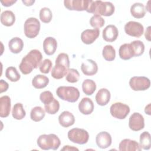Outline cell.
Instances as JSON below:
<instances>
[{
	"label": "cell",
	"instance_id": "cell-18",
	"mask_svg": "<svg viewBox=\"0 0 151 151\" xmlns=\"http://www.w3.org/2000/svg\"><path fill=\"white\" fill-rule=\"evenodd\" d=\"M111 97L110 92L109 90L105 88H100L97 93L95 99L96 103L101 106H106L110 101Z\"/></svg>",
	"mask_w": 151,
	"mask_h": 151
},
{
	"label": "cell",
	"instance_id": "cell-40",
	"mask_svg": "<svg viewBox=\"0 0 151 151\" xmlns=\"http://www.w3.org/2000/svg\"><path fill=\"white\" fill-rule=\"evenodd\" d=\"M54 97L53 94L50 91H44L42 92L40 96V99L41 101L44 104L51 103L54 100Z\"/></svg>",
	"mask_w": 151,
	"mask_h": 151
},
{
	"label": "cell",
	"instance_id": "cell-38",
	"mask_svg": "<svg viewBox=\"0 0 151 151\" xmlns=\"http://www.w3.org/2000/svg\"><path fill=\"white\" fill-rule=\"evenodd\" d=\"M65 76V80L71 83L77 82L80 77L79 72L75 68H69Z\"/></svg>",
	"mask_w": 151,
	"mask_h": 151
},
{
	"label": "cell",
	"instance_id": "cell-27",
	"mask_svg": "<svg viewBox=\"0 0 151 151\" xmlns=\"http://www.w3.org/2000/svg\"><path fill=\"white\" fill-rule=\"evenodd\" d=\"M49 83V78L44 75L37 74L32 80V85L37 89L45 88Z\"/></svg>",
	"mask_w": 151,
	"mask_h": 151
},
{
	"label": "cell",
	"instance_id": "cell-12",
	"mask_svg": "<svg viewBox=\"0 0 151 151\" xmlns=\"http://www.w3.org/2000/svg\"><path fill=\"white\" fill-rule=\"evenodd\" d=\"M100 35L99 29H87L81 34V40L83 43L87 45L93 44Z\"/></svg>",
	"mask_w": 151,
	"mask_h": 151
},
{
	"label": "cell",
	"instance_id": "cell-23",
	"mask_svg": "<svg viewBox=\"0 0 151 151\" xmlns=\"http://www.w3.org/2000/svg\"><path fill=\"white\" fill-rule=\"evenodd\" d=\"M119 55L121 59L128 60L134 57V54L130 44H124L122 45L119 50Z\"/></svg>",
	"mask_w": 151,
	"mask_h": 151
},
{
	"label": "cell",
	"instance_id": "cell-17",
	"mask_svg": "<svg viewBox=\"0 0 151 151\" xmlns=\"http://www.w3.org/2000/svg\"><path fill=\"white\" fill-rule=\"evenodd\" d=\"M94 106L93 101L88 97H84L78 104V110L80 113L84 115H88L92 113Z\"/></svg>",
	"mask_w": 151,
	"mask_h": 151
},
{
	"label": "cell",
	"instance_id": "cell-13",
	"mask_svg": "<svg viewBox=\"0 0 151 151\" xmlns=\"http://www.w3.org/2000/svg\"><path fill=\"white\" fill-rule=\"evenodd\" d=\"M96 142L100 149H106L109 147L112 142V139L110 134L107 132H99L96 137Z\"/></svg>",
	"mask_w": 151,
	"mask_h": 151
},
{
	"label": "cell",
	"instance_id": "cell-31",
	"mask_svg": "<svg viewBox=\"0 0 151 151\" xmlns=\"http://www.w3.org/2000/svg\"><path fill=\"white\" fill-rule=\"evenodd\" d=\"M150 134L148 132H143L140 135L139 145L144 150H149L151 146Z\"/></svg>",
	"mask_w": 151,
	"mask_h": 151
},
{
	"label": "cell",
	"instance_id": "cell-34",
	"mask_svg": "<svg viewBox=\"0 0 151 151\" xmlns=\"http://www.w3.org/2000/svg\"><path fill=\"white\" fill-rule=\"evenodd\" d=\"M5 76L11 82H17L21 78L19 73L14 67H9L6 69Z\"/></svg>",
	"mask_w": 151,
	"mask_h": 151
},
{
	"label": "cell",
	"instance_id": "cell-4",
	"mask_svg": "<svg viewBox=\"0 0 151 151\" xmlns=\"http://www.w3.org/2000/svg\"><path fill=\"white\" fill-rule=\"evenodd\" d=\"M56 94L63 100L70 103L77 101L80 97L78 89L73 86H60L56 90Z\"/></svg>",
	"mask_w": 151,
	"mask_h": 151
},
{
	"label": "cell",
	"instance_id": "cell-45",
	"mask_svg": "<svg viewBox=\"0 0 151 151\" xmlns=\"http://www.w3.org/2000/svg\"><path fill=\"white\" fill-rule=\"evenodd\" d=\"M22 3L25 4L26 6H31L35 2V1H22Z\"/></svg>",
	"mask_w": 151,
	"mask_h": 151
},
{
	"label": "cell",
	"instance_id": "cell-25",
	"mask_svg": "<svg viewBox=\"0 0 151 151\" xmlns=\"http://www.w3.org/2000/svg\"><path fill=\"white\" fill-rule=\"evenodd\" d=\"M15 21V16L14 12L9 10H6L1 14V22L6 27H11Z\"/></svg>",
	"mask_w": 151,
	"mask_h": 151
},
{
	"label": "cell",
	"instance_id": "cell-37",
	"mask_svg": "<svg viewBox=\"0 0 151 151\" xmlns=\"http://www.w3.org/2000/svg\"><path fill=\"white\" fill-rule=\"evenodd\" d=\"M105 21L104 18L99 15H94L90 19V24L94 28L99 29L104 25Z\"/></svg>",
	"mask_w": 151,
	"mask_h": 151
},
{
	"label": "cell",
	"instance_id": "cell-22",
	"mask_svg": "<svg viewBox=\"0 0 151 151\" xmlns=\"http://www.w3.org/2000/svg\"><path fill=\"white\" fill-rule=\"evenodd\" d=\"M55 65L51 70V76L55 79L63 78L66 76L69 67L67 65L59 63H55Z\"/></svg>",
	"mask_w": 151,
	"mask_h": 151
},
{
	"label": "cell",
	"instance_id": "cell-3",
	"mask_svg": "<svg viewBox=\"0 0 151 151\" xmlns=\"http://www.w3.org/2000/svg\"><path fill=\"white\" fill-rule=\"evenodd\" d=\"M38 146L44 150L50 149L57 150L61 145L60 139L55 134H41L37 140Z\"/></svg>",
	"mask_w": 151,
	"mask_h": 151
},
{
	"label": "cell",
	"instance_id": "cell-19",
	"mask_svg": "<svg viewBox=\"0 0 151 151\" xmlns=\"http://www.w3.org/2000/svg\"><path fill=\"white\" fill-rule=\"evenodd\" d=\"M57 48V40L52 37H48L43 41V50L48 55H53Z\"/></svg>",
	"mask_w": 151,
	"mask_h": 151
},
{
	"label": "cell",
	"instance_id": "cell-8",
	"mask_svg": "<svg viewBox=\"0 0 151 151\" xmlns=\"http://www.w3.org/2000/svg\"><path fill=\"white\" fill-rule=\"evenodd\" d=\"M129 86L134 91H145L150 87V81L145 76H134L130 79Z\"/></svg>",
	"mask_w": 151,
	"mask_h": 151
},
{
	"label": "cell",
	"instance_id": "cell-5",
	"mask_svg": "<svg viewBox=\"0 0 151 151\" xmlns=\"http://www.w3.org/2000/svg\"><path fill=\"white\" fill-rule=\"evenodd\" d=\"M40 22L34 17L28 18L24 22V34L28 38H34L39 34L40 30Z\"/></svg>",
	"mask_w": 151,
	"mask_h": 151
},
{
	"label": "cell",
	"instance_id": "cell-36",
	"mask_svg": "<svg viewBox=\"0 0 151 151\" xmlns=\"http://www.w3.org/2000/svg\"><path fill=\"white\" fill-rule=\"evenodd\" d=\"M40 19L44 23H49L52 18V14L50 8L44 7L40 11Z\"/></svg>",
	"mask_w": 151,
	"mask_h": 151
},
{
	"label": "cell",
	"instance_id": "cell-6",
	"mask_svg": "<svg viewBox=\"0 0 151 151\" xmlns=\"http://www.w3.org/2000/svg\"><path fill=\"white\" fill-rule=\"evenodd\" d=\"M67 136L71 142L79 145L87 143L89 139V134L87 131L80 128L71 129L68 131Z\"/></svg>",
	"mask_w": 151,
	"mask_h": 151
},
{
	"label": "cell",
	"instance_id": "cell-7",
	"mask_svg": "<svg viewBox=\"0 0 151 151\" xmlns=\"http://www.w3.org/2000/svg\"><path fill=\"white\" fill-rule=\"evenodd\" d=\"M130 107L128 105L121 103L116 102L111 104L110 108L111 115L118 119H124L130 113Z\"/></svg>",
	"mask_w": 151,
	"mask_h": 151
},
{
	"label": "cell",
	"instance_id": "cell-29",
	"mask_svg": "<svg viewBox=\"0 0 151 151\" xmlns=\"http://www.w3.org/2000/svg\"><path fill=\"white\" fill-rule=\"evenodd\" d=\"M26 112L21 103H17L13 106L12 110V116L16 120H22L25 117Z\"/></svg>",
	"mask_w": 151,
	"mask_h": 151
},
{
	"label": "cell",
	"instance_id": "cell-30",
	"mask_svg": "<svg viewBox=\"0 0 151 151\" xmlns=\"http://www.w3.org/2000/svg\"><path fill=\"white\" fill-rule=\"evenodd\" d=\"M45 110L40 106H35L32 108L30 112V117L32 120L35 122L42 120L45 117Z\"/></svg>",
	"mask_w": 151,
	"mask_h": 151
},
{
	"label": "cell",
	"instance_id": "cell-35",
	"mask_svg": "<svg viewBox=\"0 0 151 151\" xmlns=\"http://www.w3.org/2000/svg\"><path fill=\"white\" fill-rule=\"evenodd\" d=\"M45 111L50 114H56L60 109V103L55 98L50 103L44 104Z\"/></svg>",
	"mask_w": 151,
	"mask_h": 151
},
{
	"label": "cell",
	"instance_id": "cell-10",
	"mask_svg": "<svg viewBox=\"0 0 151 151\" xmlns=\"http://www.w3.org/2000/svg\"><path fill=\"white\" fill-rule=\"evenodd\" d=\"M90 0H65L64 6L71 11H87Z\"/></svg>",
	"mask_w": 151,
	"mask_h": 151
},
{
	"label": "cell",
	"instance_id": "cell-33",
	"mask_svg": "<svg viewBox=\"0 0 151 151\" xmlns=\"http://www.w3.org/2000/svg\"><path fill=\"white\" fill-rule=\"evenodd\" d=\"M130 44L133 49L134 57H139L143 54L145 51V45L142 41L140 40H134Z\"/></svg>",
	"mask_w": 151,
	"mask_h": 151
},
{
	"label": "cell",
	"instance_id": "cell-15",
	"mask_svg": "<svg viewBox=\"0 0 151 151\" xmlns=\"http://www.w3.org/2000/svg\"><path fill=\"white\" fill-rule=\"evenodd\" d=\"M81 70L86 76H94L98 71V65L94 60L87 59L81 64Z\"/></svg>",
	"mask_w": 151,
	"mask_h": 151
},
{
	"label": "cell",
	"instance_id": "cell-43",
	"mask_svg": "<svg viewBox=\"0 0 151 151\" xmlns=\"http://www.w3.org/2000/svg\"><path fill=\"white\" fill-rule=\"evenodd\" d=\"M150 28H151L150 26L147 27L146 28V30L145 31V38L148 41H150V40H151V39H150Z\"/></svg>",
	"mask_w": 151,
	"mask_h": 151
},
{
	"label": "cell",
	"instance_id": "cell-24",
	"mask_svg": "<svg viewBox=\"0 0 151 151\" xmlns=\"http://www.w3.org/2000/svg\"><path fill=\"white\" fill-rule=\"evenodd\" d=\"M130 13L135 18H142L146 14L145 5L140 2L133 4L130 7Z\"/></svg>",
	"mask_w": 151,
	"mask_h": 151
},
{
	"label": "cell",
	"instance_id": "cell-21",
	"mask_svg": "<svg viewBox=\"0 0 151 151\" xmlns=\"http://www.w3.org/2000/svg\"><path fill=\"white\" fill-rule=\"evenodd\" d=\"M58 122L63 127H68L74 124L75 117L71 112L64 111L59 115Z\"/></svg>",
	"mask_w": 151,
	"mask_h": 151
},
{
	"label": "cell",
	"instance_id": "cell-28",
	"mask_svg": "<svg viewBox=\"0 0 151 151\" xmlns=\"http://www.w3.org/2000/svg\"><path fill=\"white\" fill-rule=\"evenodd\" d=\"M82 90L85 94L92 95L96 90V83L91 79L84 80L82 83Z\"/></svg>",
	"mask_w": 151,
	"mask_h": 151
},
{
	"label": "cell",
	"instance_id": "cell-32",
	"mask_svg": "<svg viewBox=\"0 0 151 151\" xmlns=\"http://www.w3.org/2000/svg\"><path fill=\"white\" fill-rule=\"evenodd\" d=\"M102 55L105 60L112 61L116 57V50L112 45H106L103 48Z\"/></svg>",
	"mask_w": 151,
	"mask_h": 151
},
{
	"label": "cell",
	"instance_id": "cell-44",
	"mask_svg": "<svg viewBox=\"0 0 151 151\" xmlns=\"http://www.w3.org/2000/svg\"><path fill=\"white\" fill-rule=\"evenodd\" d=\"M78 150V149L77 147H74L73 146H70L68 145L67 146H64V147L61 149V150Z\"/></svg>",
	"mask_w": 151,
	"mask_h": 151
},
{
	"label": "cell",
	"instance_id": "cell-46",
	"mask_svg": "<svg viewBox=\"0 0 151 151\" xmlns=\"http://www.w3.org/2000/svg\"><path fill=\"white\" fill-rule=\"evenodd\" d=\"M145 112L146 114H147L148 115H150V103L148 104V105H147L145 107Z\"/></svg>",
	"mask_w": 151,
	"mask_h": 151
},
{
	"label": "cell",
	"instance_id": "cell-47",
	"mask_svg": "<svg viewBox=\"0 0 151 151\" xmlns=\"http://www.w3.org/2000/svg\"><path fill=\"white\" fill-rule=\"evenodd\" d=\"M149 2H150V1H149L147 2V6H149ZM146 9H147V10H148V11L150 12V8H147V7H146Z\"/></svg>",
	"mask_w": 151,
	"mask_h": 151
},
{
	"label": "cell",
	"instance_id": "cell-16",
	"mask_svg": "<svg viewBox=\"0 0 151 151\" xmlns=\"http://www.w3.org/2000/svg\"><path fill=\"white\" fill-rule=\"evenodd\" d=\"M119 150L120 151H140L139 143L136 140L129 139H124L122 140L119 145Z\"/></svg>",
	"mask_w": 151,
	"mask_h": 151
},
{
	"label": "cell",
	"instance_id": "cell-14",
	"mask_svg": "<svg viewBox=\"0 0 151 151\" xmlns=\"http://www.w3.org/2000/svg\"><path fill=\"white\" fill-rule=\"evenodd\" d=\"M119 35V31L114 25H108L103 30V38L107 42H113L116 40Z\"/></svg>",
	"mask_w": 151,
	"mask_h": 151
},
{
	"label": "cell",
	"instance_id": "cell-11",
	"mask_svg": "<svg viewBox=\"0 0 151 151\" xmlns=\"http://www.w3.org/2000/svg\"><path fill=\"white\" fill-rule=\"evenodd\" d=\"M129 127L133 131H139L145 127L143 116L139 113H133L129 119Z\"/></svg>",
	"mask_w": 151,
	"mask_h": 151
},
{
	"label": "cell",
	"instance_id": "cell-42",
	"mask_svg": "<svg viewBox=\"0 0 151 151\" xmlns=\"http://www.w3.org/2000/svg\"><path fill=\"white\" fill-rule=\"evenodd\" d=\"M17 2L16 0H5V1H1V3L2 4L3 6L8 7L11 5H12L14 4H15Z\"/></svg>",
	"mask_w": 151,
	"mask_h": 151
},
{
	"label": "cell",
	"instance_id": "cell-39",
	"mask_svg": "<svg viewBox=\"0 0 151 151\" xmlns=\"http://www.w3.org/2000/svg\"><path fill=\"white\" fill-rule=\"evenodd\" d=\"M52 65V63L50 59L46 58L41 63L39 66L40 71L42 73L48 74L50 72V70L51 69Z\"/></svg>",
	"mask_w": 151,
	"mask_h": 151
},
{
	"label": "cell",
	"instance_id": "cell-9",
	"mask_svg": "<svg viewBox=\"0 0 151 151\" xmlns=\"http://www.w3.org/2000/svg\"><path fill=\"white\" fill-rule=\"evenodd\" d=\"M124 31L126 34L134 37H141L144 32V27L139 22L130 21L124 25Z\"/></svg>",
	"mask_w": 151,
	"mask_h": 151
},
{
	"label": "cell",
	"instance_id": "cell-26",
	"mask_svg": "<svg viewBox=\"0 0 151 151\" xmlns=\"http://www.w3.org/2000/svg\"><path fill=\"white\" fill-rule=\"evenodd\" d=\"M8 47L11 52L18 54L23 49L24 42L19 37L12 38L8 42Z\"/></svg>",
	"mask_w": 151,
	"mask_h": 151
},
{
	"label": "cell",
	"instance_id": "cell-2",
	"mask_svg": "<svg viewBox=\"0 0 151 151\" xmlns=\"http://www.w3.org/2000/svg\"><path fill=\"white\" fill-rule=\"evenodd\" d=\"M115 10L114 5L110 2H103L102 1L90 0L87 12L94 15L110 17L112 15Z\"/></svg>",
	"mask_w": 151,
	"mask_h": 151
},
{
	"label": "cell",
	"instance_id": "cell-20",
	"mask_svg": "<svg viewBox=\"0 0 151 151\" xmlns=\"http://www.w3.org/2000/svg\"><path fill=\"white\" fill-rule=\"evenodd\" d=\"M11 99L8 96H3L0 97V117H6L11 111Z\"/></svg>",
	"mask_w": 151,
	"mask_h": 151
},
{
	"label": "cell",
	"instance_id": "cell-41",
	"mask_svg": "<svg viewBox=\"0 0 151 151\" xmlns=\"http://www.w3.org/2000/svg\"><path fill=\"white\" fill-rule=\"evenodd\" d=\"M9 87V84L7 82L4 81V80H0V93H2L3 92H5Z\"/></svg>",
	"mask_w": 151,
	"mask_h": 151
},
{
	"label": "cell",
	"instance_id": "cell-1",
	"mask_svg": "<svg viewBox=\"0 0 151 151\" xmlns=\"http://www.w3.org/2000/svg\"><path fill=\"white\" fill-rule=\"evenodd\" d=\"M42 55L40 51L34 49L24 56L19 65V68L23 74H28L34 69L38 68L42 62Z\"/></svg>",
	"mask_w": 151,
	"mask_h": 151
}]
</instances>
